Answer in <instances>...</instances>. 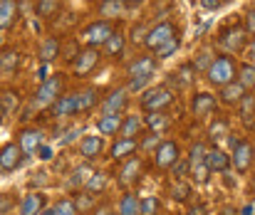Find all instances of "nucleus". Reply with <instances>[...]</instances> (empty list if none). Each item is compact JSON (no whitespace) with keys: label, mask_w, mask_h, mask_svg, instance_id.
<instances>
[{"label":"nucleus","mask_w":255,"mask_h":215,"mask_svg":"<svg viewBox=\"0 0 255 215\" xmlns=\"http://www.w3.org/2000/svg\"><path fill=\"white\" fill-rule=\"evenodd\" d=\"M206 79L211 87L216 89H223L226 84L236 82L238 79V62L231 57V55H218L211 60L208 70H206Z\"/></svg>","instance_id":"obj_1"},{"label":"nucleus","mask_w":255,"mask_h":215,"mask_svg":"<svg viewBox=\"0 0 255 215\" xmlns=\"http://www.w3.org/2000/svg\"><path fill=\"white\" fill-rule=\"evenodd\" d=\"M62 87H65L62 74H55V77L42 79V84L37 87V92H35V97H32V107H35V109H47V107H52V104L62 97Z\"/></svg>","instance_id":"obj_2"},{"label":"nucleus","mask_w":255,"mask_h":215,"mask_svg":"<svg viewBox=\"0 0 255 215\" xmlns=\"http://www.w3.org/2000/svg\"><path fill=\"white\" fill-rule=\"evenodd\" d=\"M173 104V92L169 87H151L141 94V109L146 114H156V111H166Z\"/></svg>","instance_id":"obj_3"},{"label":"nucleus","mask_w":255,"mask_h":215,"mask_svg":"<svg viewBox=\"0 0 255 215\" xmlns=\"http://www.w3.org/2000/svg\"><path fill=\"white\" fill-rule=\"evenodd\" d=\"M173 37H178V27H176L171 20H164V22L154 25V27L146 32V37H144V47H146L149 52H156V50H161L166 42H171Z\"/></svg>","instance_id":"obj_4"},{"label":"nucleus","mask_w":255,"mask_h":215,"mask_svg":"<svg viewBox=\"0 0 255 215\" xmlns=\"http://www.w3.org/2000/svg\"><path fill=\"white\" fill-rule=\"evenodd\" d=\"M112 35H114V25H112L109 20H94V22H89L85 30H82L85 45L87 47H94V50L104 47Z\"/></svg>","instance_id":"obj_5"},{"label":"nucleus","mask_w":255,"mask_h":215,"mask_svg":"<svg viewBox=\"0 0 255 215\" xmlns=\"http://www.w3.org/2000/svg\"><path fill=\"white\" fill-rule=\"evenodd\" d=\"M218 45L226 47L228 52H243L246 45H248V32H246V27H228V30H221Z\"/></svg>","instance_id":"obj_6"},{"label":"nucleus","mask_w":255,"mask_h":215,"mask_svg":"<svg viewBox=\"0 0 255 215\" xmlns=\"http://www.w3.org/2000/svg\"><path fill=\"white\" fill-rule=\"evenodd\" d=\"M178 158H181V148H178L176 141H161L156 146V151H154V163H156V168H161V171L171 168Z\"/></svg>","instance_id":"obj_7"},{"label":"nucleus","mask_w":255,"mask_h":215,"mask_svg":"<svg viewBox=\"0 0 255 215\" xmlns=\"http://www.w3.org/2000/svg\"><path fill=\"white\" fill-rule=\"evenodd\" d=\"M99 62H102V52L94 50V47H85V50L77 52V60H75L72 72H75V77H87Z\"/></svg>","instance_id":"obj_8"},{"label":"nucleus","mask_w":255,"mask_h":215,"mask_svg":"<svg viewBox=\"0 0 255 215\" xmlns=\"http://www.w3.org/2000/svg\"><path fill=\"white\" fill-rule=\"evenodd\" d=\"M52 114H55L57 119H67V116L82 114V107H80V92L62 94V97L52 104Z\"/></svg>","instance_id":"obj_9"},{"label":"nucleus","mask_w":255,"mask_h":215,"mask_svg":"<svg viewBox=\"0 0 255 215\" xmlns=\"http://www.w3.org/2000/svg\"><path fill=\"white\" fill-rule=\"evenodd\" d=\"M127 107H129V89H114L104 97L102 114H122L124 116Z\"/></svg>","instance_id":"obj_10"},{"label":"nucleus","mask_w":255,"mask_h":215,"mask_svg":"<svg viewBox=\"0 0 255 215\" xmlns=\"http://www.w3.org/2000/svg\"><path fill=\"white\" fill-rule=\"evenodd\" d=\"M22 158H25V153H22V148L17 146V141L5 143V146L0 148V168H2V173H10V171L20 168V166H22Z\"/></svg>","instance_id":"obj_11"},{"label":"nucleus","mask_w":255,"mask_h":215,"mask_svg":"<svg viewBox=\"0 0 255 215\" xmlns=\"http://www.w3.org/2000/svg\"><path fill=\"white\" fill-rule=\"evenodd\" d=\"M42 143H45V134H42L40 129H35V126H27V129H22V131L17 134V146L22 148L25 156L35 153Z\"/></svg>","instance_id":"obj_12"},{"label":"nucleus","mask_w":255,"mask_h":215,"mask_svg":"<svg viewBox=\"0 0 255 215\" xmlns=\"http://www.w3.org/2000/svg\"><path fill=\"white\" fill-rule=\"evenodd\" d=\"M253 158H255V151H253V143L251 141H241L236 148H233V153H231L233 168H236L238 173H246V171L251 168Z\"/></svg>","instance_id":"obj_13"},{"label":"nucleus","mask_w":255,"mask_h":215,"mask_svg":"<svg viewBox=\"0 0 255 215\" xmlns=\"http://www.w3.org/2000/svg\"><path fill=\"white\" fill-rule=\"evenodd\" d=\"M206 166H208L211 173H226L233 166V161H231V153L228 151H223V148H208Z\"/></svg>","instance_id":"obj_14"},{"label":"nucleus","mask_w":255,"mask_h":215,"mask_svg":"<svg viewBox=\"0 0 255 215\" xmlns=\"http://www.w3.org/2000/svg\"><path fill=\"white\" fill-rule=\"evenodd\" d=\"M216 107H218V99H216L213 94H208V92H198V94H193V99H191V111H193V116H208V114L216 111Z\"/></svg>","instance_id":"obj_15"},{"label":"nucleus","mask_w":255,"mask_h":215,"mask_svg":"<svg viewBox=\"0 0 255 215\" xmlns=\"http://www.w3.org/2000/svg\"><path fill=\"white\" fill-rule=\"evenodd\" d=\"M139 151V139H117L109 148V158L112 161H127Z\"/></svg>","instance_id":"obj_16"},{"label":"nucleus","mask_w":255,"mask_h":215,"mask_svg":"<svg viewBox=\"0 0 255 215\" xmlns=\"http://www.w3.org/2000/svg\"><path fill=\"white\" fill-rule=\"evenodd\" d=\"M122 124H124V116L122 114H102L97 119V134H102V136H117L119 129H122Z\"/></svg>","instance_id":"obj_17"},{"label":"nucleus","mask_w":255,"mask_h":215,"mask_svg":"<svg viewBox=\"0 0 255 215\" xmlns=\"http://www.w3.org/2000/svg\"><path fill=\"white\" fill-rule=\"evenodd\" d=\"M141 176V158H127V163L119 171V186L129 188L131 183H136Z\"/></svg>","instance_id":"obj_18"},{"label":"nucleus","mask_w":255,"mask_h":215,"mask_svg":"<svg viewBox=\"0 0 255 215\" xmlns=\"http://www.w3.org/2000/svg\"><path fill=\"white\" fill-rule=\"evenodd\" d=\"M42 211H45V196L42 193H27L17 203V213L20 215H40Z\"/></svg>","instance_id":"obj_19"},{"label":"nucleus","mask_w":255,"mask_h":215,"mask_svg":"<svg viewBox=\"0 0 255 215\" xmlns=\"http://www.w3.org/2000/svg\"><path fill=\"white\" fill-rule=\"evenodd\" d=\"M129 79H134V77H154V72H156V60L154 57H136L129 67Z\"/></svg>","instance_id":"obj_20"},{"label":"nucleus","mask_w":255,"mask_h":215,"mask_svg":"<svg viewBox=\"0 0 255 215\" xmlns=\"http://www.w3.org/2000/svg\"><path fill=\"white\" fill-rule=\"evenodd\" d=\"M243 97H246V89H243L238 82H231V84H226V87L218 92V99H221L223 104H228V107H238V104L243 102Z\"/></svg>","instance_id":"obj_21"},{"label":"nucleus","mask_w":255,"mask_h":215,"mask_svg":"<svg viewBox=\"0 0 255 215\" xmlns=\"http://www.w3.org/2000/svg\"><path fill=\"white\" fill-rule=\"evenodd\" d=\"M102 151H104V139L102 136H85L82 143H80V153L85 156L87 161H94V158H99L102 156Z\"/></svg>","instance_id":"obj_22"},{"label":"nucleus","mask_w":255,"mask_h":215,"mask_svg":"<svg viewBox=\"0 0 255 215\" xmlns=\"http://www.w3.org/2000/svg\"><path fill=\"white\" fill-rule=\"evenodd\" d=\"M144 126L151 131V134H164V131H169L171 126V116L166 111H156V114H149L146 119H144Z\"/></svg>","instance_id":"obj_23"},{"label":"nucleus","mask_w":255,"mask_h":215,"mask_svg":"<svg viewBox=\"0 0 255 215\" xmlns=\"http://www.w3.org/2000/svg\"><path fill=\"white\" fill-rule=\"evenodd\" d=\"M92 173H94V168H92L89 163H82V166H77V168L72 171V176L67 178V188H70V191H80V188H85Z\"/></svg>","instance_id":"obj_24"},{"label":"nucleus","mask_w":255,"mask_h":215,"mask_svg":"<svg viewBox=\"0 0 255 215\" xmlns=\"http://www.w3.org/2000/svg\"><path fill=\"white\" fill-rule=\"evenodd\" d=\"M124 10H127L124 0H102L99 2V15H102V20H109V22L122 17Z\"/></svg>","instance_id":"obj_25"},{"label":"nucleus","mask_w":255,"mask_h":215,"mask_svg":"<svg viewBox=\"0 0 255 215\" xmlns=\"http://www.w3.org/2000/svg\"><path fill=\"white\" fill-rule=\"evenodd\" d=\"M144 129V121L139 116H124V124L119 129V139H139Z\"/></svg>","instance_id":"obj_26"},{"label":"nucleus","mask_w":255,"mask_h":215,"mask_svg":"<svg viewBox=\"0 0 255 215\" xmlns=\"http://www.w3.org/2000/svg\"><path fill=\"white\" fill-rule=\"evenodd\" d=\"M17 17V2L15 0H0V30L12 27Z\"/></svg>","instance_id":"obj_27"},{"label":"nucleus","mask_w":255,"mask_h":215,"mask_svg":"<svg viewBox=\"0 0 255 215\" xmlns=\"http://www.w3.org/2000/svg\"><path fill=\"white\" fill-rule=\"evenodd\" d=\"M17 65H20V52L15 47H2L0 50V70L12 72Z\"/></svg>","instance_id":"obj_28"},{"label":"nucleus","mask_w":255,"mask_h":215,"mask_svg":"<svg viewBox=\"0 0 255 215\" xmlns=\"http://www.w3.org/2000/svg\"><path fill=\"white\" fill-rule=\"evenodd\" d=\"M246 92L248 89H255V65L248 62V65H238V79H236Z\"/></svg>","instance_id":"obj_29"},{"label":"nucleus","mask_w":255,"mask_h":215,"mask_svg":"<svg viewBox=\"0 0 255 215\" xmlns=\"http://www.w3.org/2000/svg\"><path fill=\"white\" fill-rule=\"evenodd\" d=\"M139 201L141 198H136V193H124L117 206L119 215H139Z\"/></svg>","instance_id":"obj_30"},{"label":"nucleus","mask_w":255,"mask_h":215,"mask_svg":"<svg viewBox=\"0 0 255 215\" xmlns=\"http://www.w3.org/2000/svg\"><path fill=\"white\" fill-rule=\"evenodd\" d=\"M104 188H107V173H102V171H94V173L89 176V181H87L85 193H89V196H99Z\"/></svg>","instance_id":"obj_31"},{"label":"nucleus","mask_w":255,"mask_h":215,"mask_svg":"<svg viewBox=\"0 0 255 215\" xmlns=\"http://www.w3.org/2000/svg\"><path fill=\"white\" fill-rule=\"evenodd\" d=\"M45 215H80V208H77V203L75 201H70V198H62V201H57L50 211Z\"/></svg>","instance_id":"obj_32"},{"label":"nucleus","mask_w":255,"mask_h":215,"mask_svg":"<svg viewBox=\"0 0 255 215\" xmlns=\"http://www.w3.org/2000/svg\"><path fill=\"white\" fill-rule=\"evenodd\" d=\"M60 55V40L57 37H47L40 47V60L42 62H52L55 57Z\"/></svg>","instance_id":"obj_33"},{"label":"nucleus","mask_w":255,"mask_h":215,"mask_svg":"<svg viewBox=\"0 0 255 215\" xmlns=\"http://www.w3.org/2000/svg\"><path fill=\"white\" fill-rule=\"evenodd\" d=\"M122 52H124V35L122 32H114L107 40V45H104V55L107 57H119Z\"/></svg>","instance_id":"obj_34"},{"label":"nucleus","mask_w":255,"mask_h":215,"mask_svg":"<svg viewBox=\"0 0 255 215\" xmlns=\"http://www.w3.org/2000/svg\"><path fill=\"white\" fill-rule=\"evenodd\" d=\"M193 77H196V67H193V65H183L178 72L171 74V79L178 82V87H188V84L193 82Z\"/></svg>","instance_id":"obj_35"},{"label":"nucleus","mask_w":255,"mask_h":215,"mask_svg":"<svg viewBox=\"0 0 255 215\" xmlns=\"http://www.w3.org/2000/svg\"><path fill=\"white\" fill-rule=\"evenodd\" d=\"M238 107H241V119L251 126V124H253V114H255V97L253 94H246Z\"/></svg>","instance_id":"obj_36"},{"label":"nucleus","mask_w":255,"mask_h":215,"mask_svg":"<svg viewBox=\"0 0 255 215\" xmlns=\"http://www.w3.org/2000/svg\"><path fill=\"white\" fill-rule=\"evenodd\" d=\"M159 198L156 196H144L139 201V215H159Z\"/></svg>","instance_id":"obj_37"},{"label":"nucleus","mask_w":255,"mask_h":215,"mask_svg":"<svg viewBox=\"0 0 255 215\" xmlns=\"http://www.w3.org/2000/svg\"><path fill=\"white\" fill-rule=\"evenodd\" d=\"M188 196H191V186H188V183H183V181H176V186L171 188V198H173V201H178V203H186V201H188Z\"/></svg>","instance_id":"obj_38"},{"label":"nucleus","mask_w":255,"mask_h":215,"mask_svg":"<svg viewBox=\"0 0 255 215\" xmlns=\"http://www.w3.org/2000/svg\"><path fill=\"white\" fill-rule=\"evenodd\" d=\"M60 10V0H40L37 2V15L40 17H52Z\"/></svg>","instance_id":"obj_39"},{"label":"nucleus","mask_w":255,"mask_h":215,"mask_svg":"<svg viewBox=\"0 0 255 215\" xmlns=\"http://www.w3.org/2000/svg\"><path fill=\"white\" fill-rule=\"evenodd\" d=\"M206 153H208V148H206V143H193V148H191V156H188V166H198V163H203L206 161Z\"/></svg>","instance_id":"obj_40"},{"label":"nucleus","mask_w":255,"mask_h":215,"mask_svg":"<svg viewBox=\"0 0 255 215\" xmlns=\"http://www.w3.org/2000/svg\"><path fill=\"white\" fill-rule=\"evenodd\" d=\"M208 136H211V141L226 139V136H228V121H226V119H218V121L208 129Z\"/></svg>","instance_id":"obj_41"},{"label":"nucleus","mask_w":255,"mask_h":215,"mask_svg":"<svg viewBox=\"0 0 255 215\" xmlns=\"http://www.w3.org/2000/svg\"><path fill=\"white\" fill-rule=\"evenodd\" d=\"M181 47V37H173L171 42H166L161 50H156L154 55H156V60H166V57H171V55H176V50Z\"/></svg>","instance_id":"obj_42"},{"label":"nucleus","mask_w":255,"mask_h":215,"mask_svg":"<svg viewBox=\"0 0 255 215\" xmlns=\"http://www.w3.org/2000/svg\"><path fill=\"white\" fill-rule=\"evenodd\" d=\"M94 104H97V92H94V89L80 92V107H82V111H89Z\"/></svg>","instance_id":"obj_43"},{"label":"nucleus","mask_w":255,"mask_h":215,"mask_svg":"<svg viewBox=\"0 0 255 215\" xmlns=\"http://www.w3.org/2000/svg\"><path fill=\"white\" fill-rule=\"evenodd\" d=\"M208 166H206V161L203 163H198V166H191V176H193V181L196 183H208Z\"/></svg>","instance_id":"obj_44"},{"label":"nucleus","mask_w":255,"mask_h":215,"mask_svg":"<svg viewBox=\"0 0 255 215\" xmlns=\"http://www.w3.org/2000/svg\"><path fill=\"white\" fill-rule=\"evenodd\" d=\"M171 171H173V176L178 178V181H183V176H188L191 173V166H188V158H178L173 166H171Z\"/></svg>","instance_id":"obj_45"},{"label":"nucleus","mask_w":255,"mask_h":215,"mask_svg":"<svg viewBox=\"0 0 255 215\" xmlns=\"http://www.w3.org/2000/svg\"><path fill=\"white\" fill-rule=\"evenodd\" d=\"M149 82H151V77H134V79H129V92H141Z\"/></svg>","instance_id":"obj_46"},{"label":"nucleus","mask_w":255,"mask_h":215,"mask_svg":"<svg viewBox=\"0 0 255 215\" xmlns=\"http://www.w3.org/2000/svg\"><path fill=\"white\" fill-rule=\"evenodd\" d=\"M12 208H15V201L10 198V193H2L0 196V215H7Z\"/></svg>","instance_id":"obj_47"},{"label":"nucleus","mask_w":255,"mask_h":215,"mask_svg":"<svg viewBox=\"0 0 255 215\" xmlns=\"http://www.w3.org/2000/svg\"><path fill=\"white\" fill-rule=\"evenodd\" d=\"M159 134H149V136H146V139H144V141H139V148H154V151H156V146H159Z\"/></svg>","instance_id":"obj_48"},{"label":"nucleus","mask_w":255,"mask_h":215,"mask_svg":"<svg viewBox=\"0 0 255 215\" xmlns=\"http://www.w3.org/2000/svg\"><path fill=\"white\" fill-rule=\"evenodd\" d=\"M246 32L255 35V7H251L248 15H246Z\"/></svg>","instance_id":"obj_49"},{"label":"nucleus","mask_w":255,"mask_h":215,"mask_svg":"<svg viewBox=\"0 0 255 215\" xmlns=\"http://www.w3.org/2000/svg\"><path fill=\"white\" fill-rule=\"evenodd\" d=\"M198 5H201L203 10H218L221 0H198Z\"/></svg>","instance_id":"obj_50"},{"label":"nucleus","mask_w":255,"mask_h":215,"mask_svg":"<svg viewBox=\"0 0 255 215\" xmlns=\"http://www.w3.org/2000/svg\"><path fill=\"white\" fill-rule=\"evenodd\" d=\"M37 153H40V158H42V161H50V158H52V148H50V146H45V143L37 148Z\"/></svg>","instance_id":"obj_51"},{"label":"nucleus","mask_w":255,"mask_h":215,"mask_svg":"<svg viewBox=\"0 0 255 215\" xmlns=\"http://www.w3.org/2000/svg\"><path fill=\"white\" fill-rule=\"evenodd\" d=\"M92 215H114V211H112V206H99V208H94Z\"/></svg>","instance_id":"obj_52"},{"label":"nucleus","mask_w":255,"mask_h":215,"mask_svg":"<svg viewBox=\"0 0 255 215\" xmlns=\"http://www.w3.org/2000/svg\"><path fill=\"white\" fill-rule=\"evenodd\" d=\"M77 134H82V129H70V131H67V136H65V139H62L60 143H70L72 139H75V136H77Z\"/></svg>","instance_id":"obj_53"},{"label":"nucleus","mask_w":255,"mask_h":215,"mask_svg":"<svg viewBox=\"0 0 255 215\" xmlns=\"http://www.w3.org/2000/svg\"><path fill=\"white\" fill-rule=\"evenodd\" d=\"M89 206H92V198H89V193H85V198H82V201L77 203V208L82 211V208H89Z\"/></svg>","instance_id":"obj_54"},{"label":"nucleus","mask_w":255,"mask_h":215,"mask_svg":"<svg viewBox=\"0 0 255 215\" xmlns=\"http://www.w3.org/2000/svg\"><path fill=\"white\" fill-rule=\"evenodd\" d=\"M141 2H146V0H124L127 7H136V5H141Z\"/></svg>","instance_id":"obj_55"},{"label":"nucleus","mask_w":255,"mask_h":215,"mask_svg":"<svg viewBox=\"0 0 255 215\" xmlns=\"http://www.w3.org/2000/svg\"><path fill=\"white\" fill-rule=\"evenodd\" d=\"M248 60L255 62V37H253V42H251V50H248Z\"/></svg>","instance_id":"obj_56"},{"label":"nucleus","mask_w":255,"mask_h":215,"mask_svg":"<svg viewBox=\"0 0 255 215\" xmlns=\"http://www.w3.org/2000/svg\"><path fill=\"white\" fill-rule=\"evenodd\" d=\"M188 215H203V206H196V208H191V213Z\"/></svg>","instance_id":"obj_57"},{"label":"nucleus","mask_w":255,"mask_h":215,"mask_svg":"<svg viewBox=\"0 0 255 215\" xmlns=\"http://www.w3.org/2000/svg\"><path fill=\"white\" fill-rule=\"evenodd\" d=\"M253 193H255V176H253Z\"/></svg>","instance_id":"obj_58"},{"label":"nucleus","mask_w":255,"mask_h":215,"mask_svg":"<svg viewBox=\"0 0 255 215\" xmlns=\"http://www.w3.org/2000/svg\"><path fill=\"white\" fill-rule=\"evenodd\" d=\"M94 2H102V0H94Z\"/></svg>","instance_id":"obj_59"}]
</instances>
